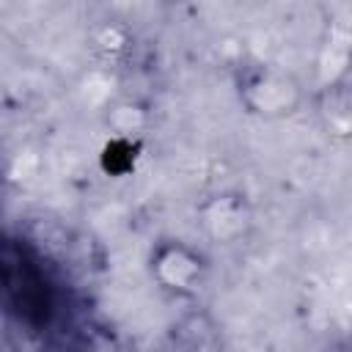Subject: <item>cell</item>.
I'll list each match as a JSON object with an SVG mask.
<instances>
[{"mask_svg":"<svg viewBox=\"0 0 352 352\" xmlns=\"http://www.w3.org/2000/svg\"><path fill=\"white\" fill-rule=\"evenodd\" d=\"M0 300L6 311L28 322H41L50 314V289L44 272L22 250H0Z\"/></svg>","mask_w":352,"mask_h":352,"instance_id":"cell-1","label":"cell"}]
</instances>
